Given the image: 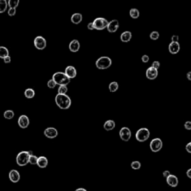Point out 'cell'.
<instances>
[{
	"mask_svg": "<svg viewBox=\"0 0 191 191\" xmlns=\"http://www.w3.org/2000/svg\"><path fill=\"white\" fill-rule=\"evenodd\" d=\"M55 102L61 109L66 110L71 106L72 101L66 94L57 93L55 96Z\"/></svg>",
	"mask_w": 191,
	"mask_h": 191,
	"instance_id": "obj_1",
	"label": "cell"
},
{
	"mask_svg": "<svg viewBox=\"0 0 191 191\" xmlns=\"http://www.w3.org/2000/svg\"><path fill=\"white\" fill-rule=\"evenodd\" d=\"M52 79L59 86L67 85L70 82V78L64 73H62V72H57L54 73V75H52Z\"/></svg>",
	"mask_w": 191,
	"mask_h": 191,
	"instance_id": "obj_2",
	"label": "cell"
},
{
	"mask_svg": "<svg viewBox=\"0 0 191 191\" xmlns=\"http://www.w3.org/2000/svg\"><path fill=\"white\" fill-rule=\"evenodd\" d=\"M32 155V152L29 151H22L19 153L16 158V162L19 167H24L28 163L30 155Z\"/></svg>",
	"mask_w": 191,
	"mask_h": 191,
	"instance_id": "obj_3",
	"label": "cell"
},
{
	"mask_svg": "<svg viewBox=\"0 0 191 191\" xmlns=\"http://www.w3.org/2000/svg\"><path fill=\"white\" fill-rule=\"evenodd\" d=\"M112 64V60L109 57L102 56L100 57L96 61V66L99 70H106L108 69Z\"/></svg>",
	"mask_w": 191,
	"mask_h": 191,
	"instance_id": "obj_4",
	"label": "cell"
},
{
	"mask_svg": "<svg viewBox=\"0 0 191 191\" xmlns=\"http://www.w3.org/2000/svg\"><path fill=\"white\" fill-rule=\"evenodd\" d=\"M150 137L149 130L146 128H142L139 129L136 133V139L139 142H145Z\"/></svg>",
	"mask_w": 191,
	"mask_h": 191,
	"instance_id": "obj_5",
	"label": "cell"
},
{
	"mask_svg": "<svg viewBox=\"0 0 191 191\" xmlns=\"http://www.w3.org/2000/svg\"><path fill=\"white\" fill-rule=\"evenodd\" d=\"M93 23L94 28H95L96 30L102 31V30L107 28V26H108V21L103 17H98L94 19Z\"/></svg>",
	"mask_w": 191,
	"mask_h": 191,
	"instance_id": "obj_6",
	"label": "cell"
},
{
	"mask_svg": "<svg viewBox=\"0 0 191 191\" xmlns=\"http://www.w3.org/2000/svg\"><path fill=\"white\" fill-rule=\"evenodd\" d=\"M149 146L153 152H158L163 147V142L160 138H155L150 142Z\"/></svg>",
	"mask_w": 191,
	"mask_h": 191,
	"instance_id": "obj_7",
	"label": "cell"
},
{
	"mask_svg": "<svg viewBox=\"0 0 191 191\" xmlns=\"http://www.w3.org/2000/svg\"><path fill=\"white\" fill-rule=\"evenodd\" d=\"M34 44L36 49L39 50H43L46 47V40L42 36H37L34 40Z\"/></svg>",
	"mask_w": 191,
	"mask_h": 191,
	"instance_id": "obj_8",
	"label": "cell"
},
{
	"mask_svg": "<svg viewBox=\"0 0 191 191\" xmlns=\"http://www.w3.org/2000/svg\"><path fill=\"white\" fill-rule=\"evenodd\" d=\"M120 137L122 140L127 142L131 139V131L130 129L127 127H122L120 131Z\"/></svg>",
	"mask_w": 191,
	"mask_h": 191,
	"instance_id": "obj_9",
	"label": "cell"
},
{
	"mask_svg": "<svg viewBox=\"0 0 191 191\" xmlns=\"http://www.w3.org/2000/svg\"><path fill=\"white\" fill-rule=\"evenodd\" d=\"M119 27H120V23L117 19H113L111 22H108V26H107V29H108V32L111 33H114L118 30Z\"/></svg>",
	"mask_w": 191,
	"mask_h": 191,
	"instance_id": "obj_10",
	"label": "cell"
},
{
	"mask_svg": "<svg viewBox=\"0 0 191 191\" xmlns=\"http://www.w3.org/2000/svg\"><path fill=\"white\" fill-rule=\"evenodd\" d=\"M158 71L157 69L152 67V66H150L146 70V78L149 80H154L155 78L158 77Z\"/></svg>",
	"mask_w": 191,
	"mask_h": 191,
	"instance_id": "obj_11",
	"label": "cell"
},
{
	"mask_svg": "<svg viewBox=\"0 0 191 191\" xmlns=\"http://www.w3.org/2000/svg\"><path fill=\"white\" fill-rule=\"evenodd\" d=\"M29 118L26 115H21L18 119V125L21 129H26L29 125Z\"/></svg>",
	"mask_w": 191,
	"mask_h": 191,
	"instance_id": "obj_12",
	"label": "cell"
},
{
	"mask_svg": "<svg viewBox=\"0 0 191 191\" xmlns=\"http://www.w3.org/2000/svg\"><path fill=\"white\" fill-rule=\"evenodd\" d=\"M57 134H58V132H57V129L53 128V127L47 128L44 131V135L46 137H48V138H49V139L55 138L57 136Z\"/></svg>",
	"mask_w": 191,
	"mask_h": 191,
	"instance_id": "obj_13",
	"label": "cell"
},
{
	"mask_svg": "<svg viewBox=\"0 0 191 191\" xmlns=\"http://www.w3.org/2000/svg\"><path fill=\"white\" fill-rule=\"evenodd\" d=\"M9 179L13 183H17L20 179V175L19 172L16 170H12L9 172Z\"/></svg>",
	"mask_w": 191,
	"mask_h": 191,
	"instance_id": "obj_14",
	"label": "cell"
},
{
	"mask_svg": "<svg viewBox=\"0 0 191 191\" xmlns=\"http://www.w3.org/2000/svg\"><path fill=\"white\" fill-rule=\"evenodd\" d=\"M166 179H167V184L170 187H172V188H176L178 186V184H179V179H178V178L176 176L172 175V174H170L168 177L166 178Z\"/></svg>",
	"mask_w": 191,
	"mask_h": 191,
	"instance_id": "obj_15",
	"label": "cell"
},
{
	"mask_svg": "<svg viewBox=\"0 0 191 191\" xmlns=\"http://www.w3.org/2000/svg\"><path fill=\"white\" fill-rule=\"evenodd\" d=\"M169 52H170V54L176 55L180 50V45L179 42H171L169 45Z\"/></svg>",
	"mask_w": 191,
	"mask_h": 191,
	"instance_id": "obj_16",
	"label": "cell"
},
{
	"mask_svg": "<svg viewBox=\"0 0 191 191\" xmlns=\"http://www.w3.org/2000/svg\"><path fill=\"white\" fill-rule=\"evenodd\" d=\"M64 73L70 79L75 78V76H76L77 75L76 70H75V68L73 66H68L67 67H66Z\"/></svg>",
	"mask_w": 191,
	"mask_h": 191,
	"instance_id": "obj_17",
	"label": "cell"
},
{
	"mask_svg": "<svg viewBox=\"0 0 191 191\" xmlns=\"http://www.w3.org/2000/svg\"><path fill=\"white\" fill-rule=\"evenodd\" d=\"M69 49L71 52H76L80 49V43L78 40H73L70 43L69 45Z\"/></svg>",
	"mask_w": 191,
	"mask_h": 191,
	"instance_id": "obj_18",
	"label": "cell"
},
{
	"mask_svg": "<svg viewBox=\"0 0 191 191\" xmlns=\"http://www.w3.org/2000/svg\"><path fill=\"white\" fill-rule=\"evenodd\" d=\"M131 37L132 35L131 31H124V32H122V33L121 34V35H120V40H121L122 42H123V43H128V42H129L131 40Z\"/></svg>",
	"mask_w": 191,
	"mask_h": 191,
	"instance_id": "obj_19",
	"label": "cell"
},
{
	"mask_svg": "<svg viewBox=\"0 0 191 191\" xmlns=\"http://www.w3.org/2000/svg\"><path fill=\"white\" fill-rule=\"evenodd\" d=\"M48 159L44 156H40L37 159V165L40 168H46L48 166Z\"/></svg>",
	"mask_w": 191,
	"mask_h": 191,
	"instance_id": "obj_20",
	"label": "cell"
},
{
	"mask_svg": "<svg viewBox=\"0 0 191 191\" xmlns=\"http://www.w3.org/2000/svg\"><path fill=\"white\" fill-rule=\"evenodd\" d=\"M82 21V15L79 13H75L71 17V22L73 24L78 25Z\"/></svg>",
	"mask_w": 191,
	"mask_h": 191,
	"instance_id": "obj_21",
	"label": "cell"
},
{
	"mask_svg": "<svg viewBox=\"0 0 191 191\" xmlns=\"http://www.w3.org/2000/svg\"><path fill=\"white\" fill-rule=\"evenodd\" d=\"M115 125H116V124H115V122L112 120H107V121L104 122L103 127H104V130L111 131L114 129Z\"/></svg>",
	"mask_w": 191,
	"mask_h": 191,
	"instance_id": "obj_22",
	"label": "cell"
},
{
	"mask_svg": "<svg viewBox=\"0 0 191 191\" xmlns=\"http://www.w3.org/2000/svg\"><path fill=\"white\" fill-rule=\"evenodd\" d=\"M8 7V4L6 0H0V14L5 12Z\"/></svg>",
	"mask_w": 191,
	"mask_h": 191,
	"instance_id": "obj_23",
	"label": "cell"
},
{
	"mask_svg": "<svg viewBox=\"0 0 191 191\" xmlns=\"http://www.w3.org/2000/svg\"><path fill=\"white\" fill-rule=\"evenodd\" d=\"M8 55H9L8 49L5 46H0V58L3 59Z\"/></svg>",
	"mask_w": 191,
	"mask_h": 191,
	"instance_id": "obj_24",
	"label": "cell"
},
{
	"mask_svg": "<svg viewBox=\"0 0 191 191\" xmlns=\"http://www.w3.org/2000/svg\"><path fill=\"white\" fill-rule=\"evenodd\" d=\"M35 95V92L33 89L28 88L26 89V91H25V96H26L27 99H32V98H34Z\"/></svg>",
	"mask_w": 191,
	"mask_h": 191,
	"instance_id": "obj_25",
	"label": "cell"
},
{
	"mask_svg": "<svg viewBox=\"0 0 191 191\" xmlns=\"http://www.w3.org/2000/svg\"><path fill=\"white\" fill-rule=\"evenodd\" d=\"M129 14L130 17L132 19H137L140 17V12L139 10L137 8H131L129 11Z\"/></svg>",
	"mask_w": 191,
	"mask_h": 191,
	"instance_id": "obj_26",
	"label": "cell"
},
{
	"mask_svg": "<svg viewBox=\"0 0 191 191\" xmlns=\"http://www.w3.org/2000/svg\"><path fill=\"white\" fill-rule=\"evenodd\" d=\"M108 88H109V91H111V93L116 92V91H117V90H118V88H119L118 83H117L116 82H111V83H110Z\"/></svg>",
	"mask_w": 191,
	"mask_h": 191,
	"instance_id": "obj_27",
	"label": "cell"
},
{
	"mask_svg": "<svg viewBox=\"0 0 191 191\" xmlns=\"http://www.w3.org/2000/svg\"><path fill=\"white\" fill-rule=\"evenodd\" d=\"M4 117L7 120H11L12 118H14V112L12 110H8V111H5L4 112L3 114Z\"/></svg>",
	"mask_w": 191,
	"mask_h": 191,
	"instance_id": "obj_28",
	"label": "cell"
},
{
	"mask_svg": "<svg viewBox=\"0 0 191 191\" xmlns=\"http://www.w3.org/2000/svg\"><path fill=\"white\" fill-rule=\"evenodd\" d=\"M19 3V0H8V4L10 8H17L18 7Z\"/></svg>",
	"mask_w": 191,
	"mask_h": 191,
	"instance_id": "obj_29",
	"label": "cell"
},
{
	"mask_svg": "<svg viewBox=\"0 0 191 191\" xmlns=\"http://www.w3.org/2000/svg\"><path fill=\"white\" fill-rule=\"evenodd\" d=\"M131 167L133 170H140L141 167V163L140 162L137 161H132L131 163Z\"/></svg>",
	"mask_w": 191,
	"mask_h": 191,
	"instance_id": "obj_30",
	"label": "cell"
},
{
	"mask_svg": "<svg viewBox=\"0 0 191 191\" xmlns=\"http://www.w3.org/2000/svg\"><path fill=\"white\" fill-rule=\"evenodd\" d=\"M37 159H38V158L32 154V155H30L28 163L31 164V165H36L37 163Z\"/></svg>",
	"mask_w": 191,
	"mask_h": 191,
	"instance_id": "obj_31",
	"label": "cell"
},
{
	"mask_svg": "<svg viewBox=\"0 0 191 191\" xmlns=\"http://www.w3.org/2000/svg\"><path fill=\"white\" fill-rule=\"evenodd\" d=\"M68 88L66 85H60V87H58V90H57V92L59 94H66Z\"/></svg>",
	"mask_w": 191,
	"mask_h": 191,
	"instance_id": "obj_32",
	"label": "cell"
},
{
	"mask_svg": "<svg viewBox=\"0 0 191 191\" xmlns=\"http://www.w3.org/2000/svg\"><path fill=\"white\" fill-rule=\"evenodd\" d=\"M149 37L150 38L152 39V40H158V38H159V37H160V35H159V33H158V31H152V32H151L149 35Z\"/></svg>",
	"mask_w": 191,
	"mask_h": 191,
	"instance_id": "obj_33",
	"label": "cell"
},
{
	"mask_svg": "<svg viewBox=\"0 0 191 191\" xmlns=\"http://www.w3.org/2000/svg\"><path fill=\"white\" fill-rule=\"evenodd\" d=\"M56 85H57V84L55 83V82L53 79H51L47 82V86L50 89H54L56 87Z\"/></svg>",
	"mask_w": 191,
	"mask_h": 191,
	"instance_id": "obj_34",
	"label": "cell"
},
{
	"mask_svg": "<svg viewBox=\"0 0 191 191\" xmlns=\"http://www.w3.org/2000/svg\"><path fill=\"white\" fill-rule=\"evenodd\" d=\"M8 14L9 16L10 17H13L16 14V8H10L8 10Z\"/></svg>",
	"mask_w": 191,
	"mask_h": 191,
	"instance_id": "obj_35",
	"label": "cell"
},
{
	"mask_svg": "<svg viewBox=\"0 0 191 191\" xmlns=\"http://www.w3.org/2000/svg\"><path fill=\"white\" fill-rule=\"evenodd\" d=\"M160 66H161L160 62H159V61H153L152 64V67H154V68H155V69H157V70H158V68L160 67Z\"/></svg>",
	"mask_w": 191,
	"mask_h": 191,
	"instance_id": "obj_36",
	"label": "cell"
},
{
	"mask_svg": "<svg viewBox=\"0 0 191 191\" xmlns=\"http://www.w3.org/2000/svg\"><path fill=\"white\" fill-rule=\"evenodd\" d=\"M184 128L187 130H191V122L190 121H187L184 123Z\"/></svg>",
	"mask_w": 191,
	"mask_h": 191,
	"instance_id": "obj_37",
	"label": "cell"
},
{
	"mask_svg": "<svg viewBox=\"0 0 191 191\" xmlns=\"http://www.w3.org/2000/svg\"><path fill=\"white\" fill-rule=\"evenodd\" d=\"M149 57L148 55H144L142 56V61L143 63H147L149 62Z\"/></svg>",
	"mask_w": 191,
	"mask_h": 191,
	"instance_id": "obj_38",
	"label": "cell"
},
{
	"mask_svg": "<svg viewBox=\"0 0 191 191\" xmlns=\"http://www.w3.org/2000/svg\"><path fill=\"white\" fill-rule=\"evenodd\" d=\"M185 149H186V151L190 153L191 154V142L188 143V144L186 145V146H185Z\"/></svg>",
	"mask_w": 191,
	"mask_h": 191,
	"instance_id": "obj_39",
	"label": "cell"
},
{
	"mask_svg": "<svg viewBox=\"0 0 191 191\" xmlns=\"http://www.w3.org/2000/svg\"><path fill=\"white\" fill-rule=\"evenodd\" d=\"M179 37L178 35H172V37H171V40L172 42H179Z\"/></svg>",
	"mask_w": 191,
	"mask_h": 191,
	"instance_id": "obj_40",
	"label": "cell"
},
{
	"mask_svg": "<svg viewBox=\"0 0 191 191\" xmlns=\"http://www.w3.org/2000/svg\"><path fill=\"white\" fill-rule=\"evenodd\" d=\"M3 60H4V62H5V64H9V63L10 62V61H11V58H10V56L8 55L6 56L5 58H3Z\"/></svg>",
	"mask_w": 191,
	"mask_h": 191,
	"instance_id": "obj_41",
	"label": "cell"
},
{
	"mask_svg": "<svg viewBox=\"0 0 191 191\" xmlns=\"http://www.w3.org/2000/svg\"><path fill=\"white\" fill-rule=\"evenodd\" d=\"M87 28H88L89 30H94V29H95V28H94L93 23H89L88 24H87Z\"/></svg>",
	"mask_w": 191,
	"mask_h": 191,
	"instance_id": "obj_42",
	"label": "cell"
},
{
	"mask_svg": "<svg viewBox=\"0 0 191 191\" xmlns=\"http://www.w3.org/2000/svg\"><path fill=\"white\" fill-rule=\"evenodd\" d=\"M170 175V171L168 170H166L163 172V176L164 178H167Z\"/></svg>",
	"mask_w": 191,
	"mask_h": 191,
	"instance_id": "obj_43",
	"label": "cell"
},
{
	"mask_svg": "<svg viewBox=\"0 0 191 191\" xmlns=\"http://www.w3.org/2000/svg\"><path fill=\"white\" fill-rule=\"evenodd\" d=\"M186 175L189 179H191V168L189 169L186 172Z\"/></svg>",
	"mask_w": 191,
	"mask_h": 191,
	"instance_id": "obj_44",
	"label": "cell"
},
{
	"mask_svg": "<svg viewBox=\"0 0 191 191\" xmlns=\"http://www.w3.org/2000/svg\"><path fill=\"white\" fill-rule=\"evenodd\" d=\"M187 78H188V80L191 81V71L188 72V73H187Z\"/></svg>",
	"mask_w": 191,
	"mask_h": 191,
	"instance_id": "obj_45",
	"label": "cell"
},
{
	"mask_svg": "<svg viewBox=\"0 0 191 191\" xmlns=\"http://www.w3.org/2000/svg\"><path fill=\"white\" fill-rule=\"evenodd\" d=\"M75 191H87V190H85L84 188H78Z\"/></svg>",
	"mask_w": 191,
	"mask_h": 191,
	"instance_id": "obj_46",
	"label": "cell"
}]
</instances>
